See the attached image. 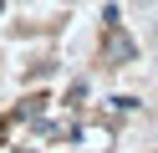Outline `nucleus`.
<instances>
[{"mask_svg": "<svg viewBox=\"0 0 158 153\" xmlns=\"http://www.w3.org/2000/svg\"><path fill=\"white\" fill-rule=\"evenodd\" d=\"M107 51L117 56V66H123V61H133V41H127V31H123V26L107 31Z\"/></svg>", "mask_w": 158, "mask_h": 153, "instance_id": "obj_1", "label": "nucleus"}, {"mask_svg": "<svg viewBox=\"0 0 158 153\" xmlns=\"http://www.w3.org/2000/svg\"><path fill=\"white\" fill-rule=\"evenodd\" d=\"M0 5H5V0H0Z\"/></svg>", "mask_w": 158, "mask_h": 153, "instance_id": "obj_2", "label": "nucleus"}]
</instances>
